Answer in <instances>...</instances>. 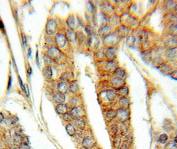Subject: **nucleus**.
Returning <instances> with one entry per match:
<instances>
[{
	"instance_id": "nucleus-33",
	"label": "nucleus",
	"mask_w": 177,
	"mask_h": 149,
	"mask_svg": "<svg viewBox=\"0 0 177 149\" xmlns=\"http://www.w3.org/2000/svg\"><path fill=\"white\" fill-rule=\"evenodd\" d=\"M164 149H177V144L174 142H169L166 144Z\"/></svg>"
},
{
	"instance_id": "nucleus-12",
	"label": "nucleus",
	"mask_w": 177,
	"mask_h": 149,
	"mask_svg": "<svg viewBox=\"0 0 177 149\" xmlns=\"http://www.w3.org/2000/svg\"><path fill=\"white\" fill-rule=\"evenodd\" d=\"M114 75L115 76V77L119 78L120 79L124 80H125L126 78V72L125 69L119 67V68H116V70L114 71Z\"/></svg>"
},
{
	"instance_id": "nucleus-13",
	"label": "nucleus",
	"mask_w": 177,
	"mask_h": 149,
	"mask_svg": "<svg viewBox=\"0 0 177 149\" xmlns=\"http://www.w3.org/2000/svg\"><path fill=\"white\" fill-rule=\"evenodd\" d=\"M56 112L59 114L64 115L68 112V107H67L65 104H57L55 107Z\"/></svg>"
},
{
	"instance_id": "nucleus-11",
	"label": "nucleus",
	"mask_w": 177,
	"mask_h": 149,
	"mask_svg": "<svg viewBox=\"0 0 177 149\" xmlns=\"http://www.w3.org/2000/svg\"><path fill=\"white\" fill-rule=\"evenodd\" d=\"M70 113L74 117V118L79 117H82V115H83V110L81 107L76 106L71 109Z\"/></svg>"
},
{
	"instance_id": "nucleus-18",
	"label": "nucleus",
	"mask_w": 177,
	"mask_h": 149,
	"mask_svg": "<svg viewBox=\"0 0 177 149\" xmlns=\"http://www.w3.org/2000/svg\"><path fill=\"white\" fill-rule=\"evenodd\" d=\"M111 82H112L113 86L117 88V89L124 86V84H125V80H124L120 79L117 77H115L114 78H113Z\"/></svg>"
},
{
	"instance_id": "nucleus-9",
	"label": "nucleus",
	"mask_w": 177,
	"mask_h": 149,
	"mask_svg": "<svg viewBox=\"0 0 177 149\" xmlns=\"http://www.w3.org/2000/svg\"><path fill=\"white\" fill-rule=\"evenodd\" d=\"M118 105L119 106V108L127 110L130 106L129 100L126 97L120 98L119 101H118Z\"/></svg>"
},
{
	"instance_id": "nucleus-19",
	"label": "nucleus",
	"mask_w": 177,
	"mask_h": 149,
	"mask_svg": "<svg viewBox=\"0 0 177 149\" xmlns=\"http://www.w3.org/2000/svg\"><path fill=\"white\" fill-rule=\"evenodd\" d=\"M43 76L45 78V79L49 80L52 78L53 72H52V69L51 68V66H46L43 68Z\"/></svg>"
},
{
	"instance_id": "nucleus-7",
	"label": "nucleus",
	"mask_w": 177,
	"mask_h": 149,
	"mask_svg": "<svg viewBox=\"0 0 177 149\" xmlns=\"http://www.w3.org/2000/svg\"><path fill=\"white\" fill-rule=\"evenodd\" d=\"M73 122H74V125L78 128V129L81 130L85 129L86 123L83 117H76V118L74 119V120H73Z\"/></svg>"
},
{
	"instance_id": "nucleus-37",
	"label": "nucleus",
	"mask_w": 177,
	"mask_h": 149,
	"mask_svg": "<svg viewBox=\"0 0 177 149\" xmlns=\"http://www.w3.org/2000/svg\"><path fill=\"white\" fill-rule=\"evenodd\" d=\"M134 41H135V39H134V37L133 36H130L127 39V43L129 46L133 45L134 43Z\"/></svg>"
},
{
	"instance_id": "nucleus-10",
	"label": "nucleus",
	"mask_w": 177,
	"mask_h": 149,
	"mask_svg": "<svg viewBox=\"0 0 177 149\" xmlns=\"http://www.w3.org/2000/svg\"><path fill=\"white\" fill-rule=\"evenodd\" d=\"M53 100L55 103L57 104H64L65 102V96L64 94L60 93V92H57L56 93L53 97Z\"/></svg>"
},
{
	"instance_id": "nucleus-21",
	"label": "nucleus",
	"mask_w": 177,
	"mask_h": 149,
	"mask_svg": "<svg viewBox=\"0 0 177 149\" xmlns=\"http://www.w3.org/2000/svg\"><path fill=\"white\" fill-rule=\"evenodd\" d=\"M69 89L73 94H75V93H77V92H79V87L77 84V81L73 80L72 82H71L70 84H69Z\"/></svg>"
},
{
	"instance_id": "nucleus-47",
	"label": "nucleus",
	"mask_w": 177,
	"mask_h": 149,
	"mask_svg": "<svg viewBox=\"0 0 177 149\" xmlns=\"http://www.w3.org/2000/svg\"><path fill=\"white\" fill-rule=\"evenodd\" d=\"M27 72H28L29 74H31V68H29L28 70H27Z\"/></svg>"
},
{
	"instance_id": "nucleus-16",
	"label": "nucleus",
	"mask_w": 177,
	"mask_h": 149,
	"mask_svg": "<svg viewBox=\"0 0 177 149\" xmlns=\"http://www.w3.org/2000/svg\"><path fill=\"white\" fill-rule=\"evenodd\" d=\"M160 70L164 74H170L172 72V68L170 65L166 64H162L159 67Z\"/></svg>"
},
{
	"instance_id": "nucleus-14",
	"label": "nucleus",
	"mask_w": 177,
	"mask_h": 149,
	"mask_svg": "<svg viewBox=\"0 0 177 149\" xmlns=\"http://www.w3.org/2000/svg\"><path fill=\"white\" fill-rule=\"evenodd\" d=\"M117 117V111L112 110H109L105 113V118L108 121H112Z\"/></svg>"
},
{
	"instance_id": "nucleus-24",
	"label": "nucleus",
	"mask_w": 177,
	"mask_h": 149,
	"mask_svg": "<svg viewBox=\"0 0 177 149\" xmlns=\"http://www.w3.org/2000/svg\"><path fill=\"white\" fill-rule=\"evenodd\" d=\"M113 144L114 147L117 149H119L121 146V138L120 136L115 135L113 137Z\"/></svg>"
},
{
	"instance_id": "nucleus-36",
	"label": "nucleus",
	"mask_w": 177,
	"mask_h": 149,
	"mask_svg": "<svg viewBox=\"0 0 177 149\" xmlns=\"http://www.w3.org/2000/svg\"><path fill=\"white\" fill-rule=\"evenodd\" d=\"M69 78V75L68 72H64L63 74H62L61 76V80L62 82H65V81H67L68 80Z\"/></svg>"
},
{
	"instance_id": "nucleus-43",
	"label": "nucleus",
	"mask_w": 177,
	"mask_h": 149,
	"mask_svg": "<svg viewBox=\"0 0 177 149\" xmlns=\"http://www.w3.org/2000/svg\"><path fill=\"white\" fill-rule=\"evenodd\" d=\"M3 119H4V116H3V115L1 113H0V123L2 122V121H3Z\"/></svg>"
},
{
	"instance_id": "nucleus-46",
	"label": "nucleus",
	"mask_w": 177,
	"mask_h": 149,
	"mask_svg": "<svg viewBox=\"0 0 177 149\" xmlns=\"http://www.w3.org/2000/svg\"><path fill=\"white\" fill-rule=\"evenodd\" d=\"M36 61L37 64H39V56H38V51L36 52Z\"/></svg>"
},
{
	"instance_id": "nucleus-32",
	"label": "nucleus",
	"mask_w": 177,
	"mask_h": 149,
	"mask_svg": "<svg viewBox=\"0 0 177 149\" xmlns=\"http://www.w3.org/2000/svg\"><path fill=\"white\" fill-rule=\"evenodd\" d=\"M115 63V62L114 61V60H111V61H109L108 63H107V68L109 69V70L115 71L116 70V68H117V66H116V64H114Z\"/></svg>"
},
{
	"instance_id": "nucleus-28",
	"label": "nucleus",
	"mask_w": 177,
	"mask_h": 149,
	"mask_svg": "<svg viewBox=\"0 0 177 149\" xmlns=\"http://www.w3.org/2000/svg\"><path fill=\"white\" fill-rule=\"evenodd\" d=\"M67 25H68V26L69 27V28H70V29H71V30H72V29L74 28L75 24L74 16L72 15H70L69 16L68 19H67Z\"/></svg>"
},
{
	"instance_id": "nucleus-45",
	"label": "nucleus",
	"mask_w": 177,
	"mask_h": 149,
	"mask_svg": "<svg viewBox=\"0 0 177 149\" xmlns=\"http://www.w3.org/2000/svg\"><path fill=\"white\" fill-rule=\"evenodd\" d=\"M174 13H175V15L177 17V4L176 5L175 7H174Z\"/></svg>"
},
{
	"instance_id": "nucleus-17",
	"label": "nucleus",
	"mask_w": 177,
	"mask_h": 149,
	"mask_svg": "<svg viewBox=\"0 0 177 149\" xmlns=\"http://www.w3.org/2000/svg\"><path fill=\"white\" fill-rule=\"evenodd\" d=\"M57 89L58 92L65 94L69 90V86L65 82H61L60 83L58 84Z\"/></svg>"
},
{
	"instance_id": "nucleus-40",
	"label": "nucleus",
	"mask_w": 177,
	"mask_h": 149,
	"mask_svg": "<svg viewBox=\"0 0 177 149\" xmlns=\"http://www.w3.org/2000/svg\"><path fill=\"white\" fill-rule=\"evenodd\" d=\"M85 30H86V32H87L88 35H91L92 33H91V27L89 25H87V26H86Z\"/></svg>"
},
{
	"instance_id": "nucleus-2",
	"label": "nucleus",
	"mask_w": 177,
	"mask_h": 149,
	"mask_svg": "<svg viewBox=\"0 0 177 149\" xmlns=\"http://www.w3.org/2000/svg\"><path fill=\"white\" fill-rule=\"evenodd\" d=\"M57 24L55 21L52 19H50L47 21L45 26V31L47 35H49V36L55 35L57 31Z\"/></svg>"
},
{
	"instance_id": "nucleus-48",
	"label": "nucleus",
	"mask_w": 177,
	"mask_h": 149,
	"mask_svg": "<svg viewBox=\"0 0 177 149\" xmlns=\"http://www.w3.org/2000/svg\"><path fill=\"white\" fill-rule=\"evenodd\" d=\"M174 142L177 144V136H176L175 138H174Z\"/></svg>"
},
{
	"instance_id": "nucleus-30",
	"label": "nucleus",
	"mask_w": 177,
	"mask_h": 149,
	"mask_svg": "<svg viewBox=\"0 0 177 149\" xmlns=\"http://www.w3.org/2000/svg\"><path fill=\"white\" fill-rule=\"evenodd\" d=\"M119 131V126L118 125L114 123L110 127V133L112 135L115 136L117 135V133Z\"/></svg>"
},
{
	"instance_id": "nucleus-22",
	"label": "nucleus",
	"mask_w": 177,
	"mask_h": 149,
	"mask_svg": "<svg viewBox=\"0 0 177 149\" xmlns=\"http://www.w3.org/2000/svg\"><path fill=\"white\" fill-rule=\"evenodd\" d=\"M105 94H106L107 99L108 100V101H109V102H113V101L115 100V98L117 97L116 92L112 90H107V91L105 92Z\"/></svg>"
},
{
	"instance_id": "nucleus-4",
	"label": "nucleus",
	"mask_w": 177,
	"mask_h": 149,
	"mask_svg": "<svg viewBox=\"0 0 177 149\" xmlns=\"http://www.w3.org/2000/svg\"><path fill=\"white\" fill-rule=\"evenodd\" d=\"M117 118L121 123H125L129 119V113L125 109L119 108L117 110Z\"/></svg>"
},
{
	"instance_id": "nucleus-42",
	"label": "nucleus",
	"mask_w": 177,
	"mask_h": 149,
	"mask_svg": "<svg viewBox=\"0 0 177 149\" xmlns=\"http://www.w3.org/2000/svg\"><path fill=\"white\" fill-rule=\"evenodd\" d=\"M22 40H23V43H24V44L25 45V43H26V37H25V35L24 34V33H22Z\"/></svg>"
},
{
	"instance_id": "nucleus-26",
	"label": "nucleus",
	"mask_w": 177,
	"mask_h": 149,
	"mask_svg": "<svg viewBox=\"0 0 177 149\" xmlns=\"http://www.w3.org/2000/svg\"><path fill=\"white\" fill-rule=\"evenodd\" d=\"M99 33L101 35H103V36L106 37L107 35H109L111 33V29L108 25H105L101 27L99 30Z\"/></svg>"
},
{
	"instance_id": "nucleus-35",
	"label": "nucleus",
	"mask_w": 177,
	"mask_h": 149,
	"mask_svg": "<svg viewBox=\"0 0 177 149\" xmlns=\"http://www.w3.org/2000/svg\"><path fill=\"white\" fill-rule=\"evenodd\" d=\"M163 127H164V129L166 130V131H170V130H171L172 129L171 122H170H170H167V120H166V123L164 122Z\"/></svg>"
},
{
	"instance_id": "nucleus-3",
	"label": "nucleus",
	"mask_w": 177,
	"mask_h": 149,
	"mask_svg": "<svg viewBox=\"0 0 177 149\" xmlns=\"http://www.w3.org/2000/svg\"><path fill=\"white\" fill-rule=\"evenodd\" d=\"M119 41L118 37L115 34L113 33H110V34L107 35L106 37H105L103 42L104 44L107 47H113V46L116 45L117 43Z\"/></svg>"
},
{
	"instance_id": "nucleus-15",
	"label": "nucleus",
	"mask_w": 177,
	"mask_h": 149,
	"mask_svg": "<svg viewBox=\"0 0 177 149\" xmlns=\"http://www.w3.org/2000/svg\"><path fill=\"white\" fill-rule=\"evenodd\" d=\"M117 93V96H120V98L126 97L128 95V89L126 86H124L118 88L117 91H115Z\"/></svg>"
},
{
	"instance_id": "nucleus-39",
	"label": "nucleus",
	"mask_w": 177,
	"mask_h": 149,
	"mask_svg": "<svg viewBox=\"0 0 177 149\" xmlns=\"http://www.w3.org/2000/svg\"><path fill=\"white\" fill-rule=\"evenodd\" d=\"M170 75V77H171L172 78H173L174 80H177V70L172 71V73Z\"/></svg>"
},
{
	"instance_id": "nucleus-41",
	"label": "nucleus",
	"mask_w": 177,
	"mask_h": 149,
	"mask_svg": "<svg viewBox=\"0 0 177 149\" xmlns=\"http://www.w3.org/2000/svg\"><path fill=\"white\" fill-rule=\"evenodd\" d=\"M24 90H25V94H27V96H29V89H28V86H27V85H25Z\"/></svg>"
},
{
	"instance_id": "nucleus-8",
	"label": "nucleus",
	"mask_w": 177,
	"mask_h": 149,
	"mask_svg": "<svg viewBox=\"0 0 177 149\" xmlns=\"http://www.w3.org/2000/svg\"><path fill=\"white\" fill-rule=\"evenodd\" d=\"M105 54L107 60L111 61V60H113L115 58L116 55H117V50L114 47H109L107 48Z\"/></svg>"
},
{
	"instance_id": "nucleus-34",
	"label": "nucleus",
	"mask_w": 177,
	"mask_h": 149,
	"mask_svg": "<svg viewBox=\"0 0 177 149\" xmlns=\"http://www.w3.org/2000/svg\"><path fill=\"white\" fill-rule=\"evenodd\" d=\"M159 142H161V144H165L166 141L168 140V136L166 134H162V135L160 136L159 138Z\"/></svg>"
},
{
	"instance_id": "nucleus-29",
	"label": "nucleus",
	"mask_w": 177,
	"mask_h": 149,
	"mask_svg": "<svg viewBox=\"0 0 177 149\" xmlns=\"http://www.w3.org/2000/svg\"><path fill=\"white\" fill-rule=\"evenodd\" d=\"M119 131L121 135H125L128 131V128L125 123H121L119 127Z\"/></svg>"
},
{
	"instance_id": "nucleus-44",
	"label": "nucleus",
	"mask_w": 177,
	"mask_h": 149,
	"mask_svg": "<svg viewBox=\"0 0 177 149\" xmlns=\"http://www.w3.org/2000/svg\"><path fill=\"white\" fill-rule=\"evenodd\" d=\"M3 28H4V25H3V22H2L0 20V29H3Z\"/></svg>"
},
{
	"instance_id": "nucleus-49",
	"label": "nucleus",
	"mask_w": 177,
	"mask_h": 149,
	"mask_svg": "<svg viewBox=\"0 0 177 149\" xmlns=\"http://www.w3.org/2000/svg\"><path fill=\"white\" fill-rule=\"evenodd\" d=\"M80 149H87V148H85V147H83H83H82V148H80Z\"/></svg>"
},
{
	"instance_id": "nucleus-50",
	"label": "nucleus",
	"mask_w": 177,
	"mask_h": 149,
	"mask_svg": "<svg viewBox=\"0 0 177 149\" xmlns=\"http://www.w3.org/2000/svg\"><path fill=\"white\" fill-rule=\"evenodd\" d=\"M14 149H19V148H17V147H16V148H14Z\"/></svg>"
},
{
	"instance_id": "nucleus-6",
	"label": "nucleus",
	"mask_w": 177,
	"mask_h": 149,
	"mask_svg": "<svg viewBox=\"0 0 177 149\" xmlns=\"http://www.w3.org/2000/svg\"><path fill=\"white\" fill-rule=\"evenodd\" d=\"M82 144H83V147L87 149H91L95 145V140L93 137H90V136H87V137H84L83 141H82Z\"/></svg>"
},
{
	"instance_id": "nucleus-27",
	"label": "nucleus",
	"mask_w": 177,
	"mask_h": 149,
	"mask_svg": "<svg viewBox=\"0 0 177 149\" xmlns=\"http://www.w3.org/2000/svg\"><path fill=\"white\" fill-rule=\"evenodd\" d=\"M65 37H66L67 39H68L69 41H71V42L73 41L74 40L77 39L75 32L73 30H71V29H69V30L67 31L66 36H65Z\"/></svg>"
},
{
	"instance_id": "nucleus-5",
	"label": "nucleus",
	"mask_w": 177,
	"mask_h": 149,
	"mask_svg": "<svg viewBox=\"0 0 177 149\" xmlns=\"http://www.w3.org/2000/svg\"><path fill=\"white\" fill-rule=\"evenodd\" d=\"M55 43L58 48H63L67 44V38L61 33H57L55 37Z\"/></svg>"
},
{
	"instance_id": "nucleus-23",
	"label": "nucleus",
	"mask_w": 177,
	"mask_h": 149,
	"mask_svg": "<svg viewBox=\"0 0 177 149\" xmlns=\"http://www.w3.org/2000/svg\"><path fill=\"white\" fill-rule=\"evenodd\" d=\"M166 56L170 59H174L177 57V48H172L166 52Z\"/></svg>"
},
{
	"instance_id": "nucleus-38",
	"label": "nucleus",
	"mask_w": 177,
	"mask_h": 149,
	"mask_svg": "<svg viewBox=\"0 0 177 149\" xmlns=\"http://www.w3.org/2000/svg\"><path fill=\"white\" fill-rule=\"evenodd\" d=\"M19 149H30V147L28 145V144L22 143L19 145Z\"/></svg>"
},
{
	"instance_id": "nucleus-20",
	"label": "nucleus",
	"mask_w": 177,
	"mask_h": 149,
	"mask_svg": "<svg viewBox=\"0 0 177 149\" xmlns=\"http://www.w3.org/2000/svg\"><path fill=\"white\" fill-rule=\"evenodd\" d=\"M128 29L127 27L121 26L118 27L117 34L118 35V37H125L126 36V35L128 34Z\"/></svg>"
},
{
	"instance_id": "nucleus-1",
	"label": "nucleus",
	"mask_w": 177,
	"mask_h": 149,
	"mask_svg": "<svg viewBox=\"0 0 177 149\" xmlns=\"http://www.w3.org/2000/svg\"><path fill=\"white\" fill-rule=\"evenodd\" d=\"M47 56L51 60H53L55 61H59L62 59L63 53L57 47H51L48 50Z\"/></svg>"
},
{
	"instance_id": "nucleus-31",
	"label": "nucleus",
	"mask_w": 177,
	"mask_h": 149,
	"mask_svg": "<svg viewBox=\"0 0 177 149\" xmlns=\"http://www.w3.org/2000/svg\"><path fill=\"white\" fill-rule=\"evenodd\" d=\"M63 119H64L65 121H67V122H70V121H73L74 120V117L70 113H66L65 114L63 115Z\"/></svg>"
},
{
	"instance_id": "nucleus-25",
	"label": "nucleus",
	"mask_w": 177,
	"mask_h": 149,
	"mask_svg": "<svg viewBox=\"0 0 177 149\" xmlns=\"http://www.w3.org/2000/svg\"><path fill=\"white\" fill-rule=\"evenodd\" d=\"M66 131L67 133L69 134L70 136H74L76 134V129L74 127V125H73L71 123H69L66 125Z\"/></svg>"
}]
</instances>
